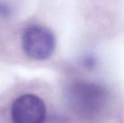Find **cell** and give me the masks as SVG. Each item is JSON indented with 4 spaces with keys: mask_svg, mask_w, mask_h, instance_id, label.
<instances>
[{
    "mask_svg": "<svg viewBox=\"0 0 124 123\" xmlns=\"http://www.w3.org/2000/svg\"><path fill=\"white\" fill-rule=\"evenodd\" d=\"M46 118L45 102L34 94H23L11 106L13 123H44Z\"/></svg>",
    "mask_w": 124,
    "mask_h": 123,
    "instance_id": "3",
    "label": "cell"
},
{
    "mask_svg": "<svg viewBox=\"0 0 124 123\" xmlns=\"http://www.w3.org/2000/svg\"><path fill=\"white\" fill-rule=\"evenodd\" d=\"M13 14V7L6 0H0V19H7Z\"/></svg>",
    "mask_w": 124,
    "mask_h": 123,
    "instance_id": "5",
    "label": "cell"
},
{
    "mask_svg": "<svg viewBox=\"0 0 124 123\" xmlns=\"http://www.w3.org/2000/svg\"><path fill=\"white\" fill-rule=\"evenodd\" d=\"M21 46L25 55L30 59L44 61L50 58L55 51V35L44 25H30L22 33Z\"/></svg>",
    "mask_w": 124,
    "mask_h": 123,
    "instance_id": "2",
    "label": "cell"
},
{
    "mask_svg": "<svg viewBox=\"0 0 124 123\" xmlns=\"http://www.w3.org/2000/svg\"><path fill=\"white\" fill-rule=\"evenodd\" d=\"M80 63L85 69L88 71H92L96 68L98 65V60L95 55L91 53H86L81 58Z\"/></svg>",
    "mask_w": 124,
    "mask_h": 123,
    "instance_id": "4",
    "label": "cell"
},
{
    "mask_svg": "<svg viewBox=\"0 0 124 123\" xmlns=\"http://www.w3.org/2000/svg\"><path fill=\"white\" fill-rule=\"evenodd\" d=\"M65 97L73 112L85 121H93L103 116L111 102V93L96 82L75 80L68 85Z\"/></svg>",
    "mask_w": 124,
    "mask_h": 123,
    "instance_id": "1",
    "label": "cell"
}]
</instances>
